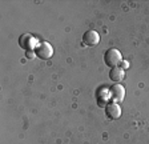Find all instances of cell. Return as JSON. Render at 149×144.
I'll use <instances>...</instances> for the list:
<instances>
[{"instance_id":"8992f818","label":"cell","mask_w":149,"mask_h":144,"mask_svg":"<svg viewBox=\"0 0 149 144\" xmlns=\"http://www.w3.org/2000/svg\"><path fill=\"white\" fill-rule=\"evenodd\" d=\"M105 113L109 119L116 120L121 116V107L117 103H109L105 107Z\"/></svg>"},{"instance_id":"277c9868","label":"cell","mask_w":149,"mask_h":144,"mask_svg":"<svg viewBox=\"0 0 149 144\" xmlns=\"http://www.w3.org/2000/svg\"><path fill=\"white\" fill-rule=\"evenodd\" d=\"M19 44H20V47L24 48L25 51H32L36 48V39L29 34H25V35H22L20 39H19Z\"/></svg>"},{"instance_id":"52a82bcc","label":"cell","mask_w":149,"mask_h":144,"mask_svg":"<svg viewBox=\"0 0 149 144\" xmlns=\"http://www.w3.org/2000/svg\"><path fill=\"white\" fill-rule=\"evenodd\" d=\"M125 78V71L124 68H120V67H116V68H112L109 71V79L112 82H115L116 84L120 83L121 80H124Z\"/></svg>"},{"instance_id":"5b68a950","label":"cell","mask_w":149,"mask_h":144,"mask_svg":"<svg viewBox=\"0 0 149 144\" xmlns=\"http://www.w3.org/2000/svg\"><path fill=\"white\" fill-rule=\"evenodd\" d=\"M83 43L88 47H95L100 43V35L96 31H87L83 35Z\"/></svg>"},{"instance_id":"3957f363","label":"cell","mask_w":149,"mask_h":144,"mask_svg":"<svg viewBox=\"0 0 149 144\" xmlns=\"http://www.w3.org/2000/svg\"><path fill=\"white\" fill-rule=\"evenodd\" d=\"M109 92H111V99L113 100V103L120 104L121 101L124 100L125 97V88L117 83V84H113L111 88H109Z\"/></svg>"},{"instance_id":"6da1fadb","label":"cell","mask_w":149,"mask_h":144,"mask_svg":"<svg viewBox=\"0 0 149 144\" xmlns=\"http://www.w3.org/2000/svg\"><path fill=\"white\" fill-rule=\"evenodd\" d=\"M104 62L108 67L111 68H116L123 63V56H121V52L116 48H111L105 52L104 55Z\"/></svg>"},{"instance_id":"9c48e42d","label":"cell","mask_w":149,"mask_h":144,"mask_svg":"<svg viewBox=\"0 0 149 144\" xmlns=\"http://www.w3.org/2000/svg\"><path fill=\"white\" fill-rule=\"evenodd\" d=\"M25 56H27V59H35V56H36V52H35V50L25 51Z\"/></svg>"},{"instance_id":"ba28073f","label":"cell","mask_w":149,"mask_h":144,"mask_svg":"<svg viewBox=\"0 0 149 144\" xmlns=\"http://www.w3.org/2000/svg\"><path fill=\"white\" fill-rule=\"evenodd\" d=\"M97 101H99V106L100 107H107L105 103L111 99V92H109V89H105V88H102V89H100L99 92H97Z\"/></svg>"},{"instance_id":"7a4b0ae2","label":"cell","mask_w":149,"mask_h":144,"mask_svg":"<svg viewBox=\"0 0 149 144\" xmlns=\"http://www.w3.org/2000/svg\"><path fill=\"white\" fill-rule=\"evenodd\" d=\"M35 52H36V56L41 60H48L52 57L53 55V48L48 41H41L36 45L35 48Z\"/></svg>"}]
</instances>
